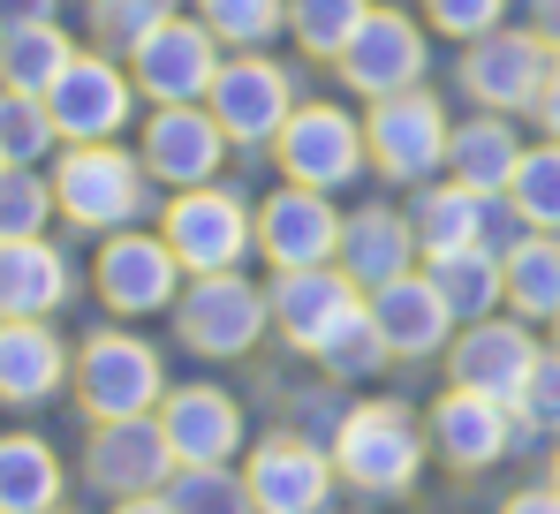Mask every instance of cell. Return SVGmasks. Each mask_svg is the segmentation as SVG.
Returning <instances> with one entry per match:
<instances>
[{
	"label": "cell",
	"mask_w": 560,
	"mask_h": 514,
	"mask_svg": "<svg viewBox=\"0 0 560 514\" xmlns=\"http://www.w3.org/2000/svg\"><path fill=\"white\" fill-rule=\"evenodd\" d=\"M77 401L92 424H129V417H152L167 401V371H160V348L137 341V334H92L77 348Z\"/></svg>",
	"instance_id": "obj_1"
},
{
	"label": "cell",
	"mask_w": 560,
	"mask_h": 514,
	"mask_svg": "<svg viewBox=\"0 0 560 514\" xmlns=\"http://www.w3.org/2000/svg\"><path fill=\"white\" fill-rule=\"evenodd\" d=\"M54 205L69 227L114 235L144 212V160H129L121 144H69L54 160Z\"/></svg>",
	"instance_id": "obj_2"
},
{
	"label": "cell",
	"mask_w": 560,
	"mask_h": 514,
	"mask_svg": "<svg viewBox=\"0 0 560 514\" xmlns=\"http://www.w3.org/2000/svg\"><path fill=\"white\" fill-rule=\"evenodd\" d=\"M341 477L357 492H409L417 469H424V439H417V417L394 409V401H364L341 417V446H334Z\"/></svg>",
	"instance_id": "obj_3"
},
{
	"label": "cell",
	"mask_w": 560,
	"mask_h": 514,
	"mask_svg": "<svg viewBox=\"0 0 560 514\" xmlns=\"http://www.w3.org/2000/svg\"><path fill=\"white\" fill-rule=\"evenodd\" d=\"M220 38L205 31V23H183V15H167L152 38H137L129 46V77L144 98H160V106H197L212 77H220V54H212Z\"/></svg>",
	"instance_id": "obj_4"
},
{
	"label": "cell",
	"mask_w": 560,
	"mask_h": 514,
	"mask_svg": "<svg viewBox=\"0 0 560 514\" xmlns=\"http://www.w3.org/2000/svg\"><path fill=\"white\" fill-rule=\"evenodd\" d=\"M175 334L197 355H243V348L266 334V295L235 272H197L189 295L175 303Z\"/></svg>",
	"instance_id": "obj_5"
},
{
	"label": "cell",
	"mask_w": 560,
	"mask_h": 514,
	"mask_svg": "<svg viewBox=\"0 0 560 514\" xmlns=\"http://www.w3.org/2000/svg\"><path fill=\"white\" fill-rule=\"evenodd\" d=\"M175 469H183V462H175L160 417L98 424L92 446H84V477H92V492H106V500H144V492H160Z\"/></svg>",
	"instance_id": "obj_6"
},
{
	"label": "cell",
	"mask_w": 560,
	"mask_h": 514,
	"mask_svg": "<svg viewBox=\"0 0 560 514\" xmlns=\"http://www.w3.org/2000/svg\"><path fill=\"white\" fill-rule=\"evenodd\" d=\"M129 84H137V77H121L106 54H77V61L61 69V84L46 91L61 144H114V129H121V121H129V106H137Z\"/></svg>",
	"instance_id": "obj_7"
},
{
	"label": "cell",
	"mask_w": 560,
	"mask_h": 514,
	"mask_svg": "<svg viewBox=\"0 0 560 514\" xmlns=\"http://www.w3.org/2000/svg\"><path fill=\"white\" fill-rule=\"evenodd\" d=\"M175 272L183 257L167 250V235H106L92 280H98V303L121 311V318H152L175 303Z\"/></svg>",
	"instance_id": "obj_8"
},
{
	"label": "cell",
	"mask_w": 560,
	"mask_h": 514,
	"mask_svg": "<svg viewBox=\"0 0 560 514\" xmlns=\"http://www.w3.org/2000/svg\"><path fill=\"white\" fill-rule=\"evenodd\" d=\"M364 144H372L378 174H394V182H424V174L447 160V114H440V98H424V91H394V98H378V106H372Z\"/></svg>",
	"instance_id": "obj_9"
},
{
	"label": "cell",
	"mask_w": 560,
	"mask_h": 514,
	"mask_svg": "<svg viewBox=\"0 0 560 514\" xmlns=\"http://www.w3.org/2000/svg\"><path fill=\"white\" fill-rule=\"evenodd\" d=\"M273 144H280V167L295 174L303 189H341L349 174L364 167V129L341 106H295Z\"/></svg>",
	"instance_id": "obj_10"
},
{
	"label": "cell",
	"mask_w": 560,
	"mask_h": 514,
	"mask_svg": "<svg viewBox=\"0 0 560 514\" xmlns=\"http://www.w3.org/2000/svg\"><path fill=\"white\" fill-rule=\"evenodd\" d=\"M167 250L189 272H235V257L250 250V212L228 189H183L167 205Z\"/></svg>",
	"instance_id": "obj_11"
},
{
	"label": "cell",
	"mask_w": 560,
	"mask_h": 514,
	"mask_svg": "<svg viewBox=\"0 0 560 514\" xmlns=\"http://www.w3.org/2000/svg\"><path fill=\"white\" fill-rule=\"evenodd\" d=\"M463 84L477 91L492 114H508V106H538L546 84H553V54H546L538 31H492V38L469 46Z\"/></svg>",
	"instance_id": "obj_12"
},
{
	"label": "cell",
	"mask_w": 560,
	"mask_h": 514,
	"mask_svg": "<svg viewBox=\"0 0 560 514\" xmlns=\"http://www.w3.org/2000/svg\"><path fill=\"white\" fill-rule=\"evenodd\" d=\"M77 378L69 341L46 318H0V401L8 409H38Z\"/></svg>",
	"instance_id": "obj_13"
},
{
	"label": "cell",
	"mask_w": 560,
	"mask_h": 514,
	"mask_svg": "<svg viewBox=\"0 0 560 514\" xmlns=\"http://www.w3.org/2000/svg\"><path fill=\"white\" fill-rule=\"evenodd\" d=\"M258 243H266V257H273L280 272L326 265V257L341 250V212L326 205V189L288 182L280 197H266V212H258Z\"/></svg>",
	"instance_id": "obj_14"
},
{
	"label": "cell",
	"mask_w": 560,
	"mask_h": 514,
	"mask_svg": "<svg viewBox=\"0 0 560 514\" xmlns=\"http://www.w3.org/2000/svg\"><path fill=\"white\" fill-rule=\"evenodd\" d=\"M212 121L235 137V144H266L288 129V77H280L273 61H258V54H243V61H228L220 77H212Z\"/></svg>",
	"instance_id": "obj_15"
},
{
	"label": "cell",
	"mask_w": 560,
	"mask_h": 514,
	"mask_svg": "<svg viewBox=\"0 0 560 514\" xmlns=\"http://www.w3.org/2000/svg\"><path fill=\"white\" fill-rule=\"evenodd\" d=\"M341 77H349V91H364V98L417 91V77H424V38H417V23L372 8V15H364V31H357V38H349V54H341Z\"/></svg>",
	"instance_id": "obj_16"
},
{
	"label": "cell",
	"mask_w": 560,
	"mask_h": 514,
	"mask_svg": "<svg viewBox=\"0 0 560 514\" xmlns=\"http://www.w3.org/2000/svg\"><path fill=\"white\" fill-rule=\"evenodd\" d=\"M220 144H228V129L212 121V106H160L144 129V174H160L175 189H205L220 174Z\"/></svg>",
	"instance_id": "obj_17"
},
{
	"label": "cell",
	"mask_w": 560,
	"mask_h": 514,
	"mask_svg": "<svg viewBox=\"0 0 560 514\" xmlns=\"http://www.w3.org/2000/svg\"><path fill=\"white\" fill-rule=\"evenodd\" d=\"M334 469L311 439H266L250 454V507L258 514H326Z\"/></svg>",
	"instance_id": "obj_18"
},
{
	"label": "cell",
	"mask_w": 560,
	"mask_h": 514,
	"mask_svg": "<svg viewBox=\"0 0 560 514\" xmlns=\"http://www.w3.org/2000/svg\"><path fill=\"white\" fill-rule=\"evenodd\" d=\"M530 371H538V341H530L523 326H492V318H477L463 341H455V386H469V394L523 401Z\"/></svg>",
	"instance_id": "obj_19"
},
{
	"label": "cell",
	"mask_w": 560,
	"mask_h": 514,
	"mask_svg": "<svg viewBox=\"0 0 560 514\" xmlns=\"http://www.w3.org/2000/svg\"><path fill=\"white\" fill-rule=\"evenodd\" d=\"M160 431H167L175 462H228L243 446V409L220 386H175L160 401Z\"/></svg>",
	"instance_id": "obj_20"
},
{
	"label": "cell",
	"mask_w": 560,
	"mask_h": 514,
	"mask_svg": "<svg viewBox=\"0 0 560 514\" xmlns=\"http://www.w3.org/2000/svg\"><path fill=\"white\" fill-rule=\"evenodd\" d=\"M349 311H364V303H357V280H349V272H326V265L280 272V288H273L280 334H288L295 348H311V355H318V341H326Z\"/></svg>",
	"instance_id": "obj_21"
},
{
	"label": "cell",
	"mask_w": 560,
	"mask_h": 514,
	"mask_svg": "<svg viewBox=\"0 0 560 514\" xmlns=\"http://www.w3.org/2000/svg\"><path fill=\"white\" fill-rule=\"evenodd\" d=\"M69 257L54 250L46 235L0 243V318H54L69 303Z\"/></svg>",
	"instance_id": "obj_22"
},
{
	"label": "cell",
	"mask_w": 560,
	"mask_h": 514,
	"mask_svg": "<svg viewBox=\"0 0 560 514\" xmlns=\"http://www.w3.org/2000/svg\"><path fill=\"white\" fill-rule=\"evenodd\" d=\"M372 326L386 334V348L394 355H432V348L447 341V326H455V311L440 303V288H432V272L424 280H386V288H372Z\"/></svg>",
	"instance_id": "obj_23"
},
{
	"label": "cell",
	"mask_w": 560,
	"mask_h": 514,
	"mask_svg": "<svg viewBox=\"0 0 560 514\" xmlns=\"http://www.w3.org/2000/svg\"><path fill=\"white\" fill-rule=\"evenodd\" d=\"M432 439H440V454H447L455 469H485V462L508 454V401L455 386V394L432 409Z\"/></svg>",
	"instance_id": "obj_24"
},
{
	"label": "cell",
	"mask_w": 560,
	"mask_h": 514,
	"mask_svg": "<svg viewBox=\"0 0 560 514\" xmlns=\"http://www.w3.org/2000/svg\"><path fill=\"white\" fill-rule=\"evenodd\" d=\"M69 492L61 454L38 431H0V514H54Z\"/></svg>",
	"instance_id": "obj_25"
},
{
	"label": "cell",
	"mask_w": 560,
	"mask_h": 514,
	"mask_svg": "<svg viewBox=\"0 0 560 514\" xmlns=\"http://www.w3.org/2000/svg\"><path fill=\"white\" fill-rule=\"evenodd\" d=\"M69 61H77V46H69L61 23H8V31H0V91L46 98V91L61 84Z\"/></svg>",
	"instance_id": "obj_26"
},
{
	"label": "cell",
	"mask_w": 560,
	"mask_h": 514,
	"mask_svg": "<svg viewBox=\"0 0 560 514\" xmlns=\"http://www.w3.org/2000/svg\"><path fill=\"white\" fill-rule=\"evenodd\" d=\"M409 227H401V212H357L349 227H341V257H349V280L357 288H386V280H401L409 272Z\"/></svg>",
	"instance_id": "obj_27"
},
{
	"label": "cell",
	"mask_w": 560,
	"mask_h": 514,
	"mask_svg": "<svg viewBox=\"0 0 560 514\" xmlns=\"http://www.w3.org/2000/svg\"><path fill=\"white\" fill-rule=\"evenodd\" d=\"M485 227H492V197L485 189H469V182H455V189H432L424 205H417V243L440 257V250H477L485 243Z\"/></svg>",
	"instance_id": "obj_28"
},
{
	"label": "cell",
	"mask_w": 560,
	"mask_h": 514,
	"mask_svg": "<svg viewBox=\"0 0 560 514\" xmlns=\"http://www.w3.org/2000/svg\"><path fill=\"white\" fill-rule=\"evenodd\" d=\"M447 160H455V182H469V189H508L515 182V167H523V144L508 137V121H469V129H455L447 137Z\"/></svg>",
	"instance_id": "obj_29"
},
{
	"label": "cell",
	"mask_w": 560,
	"mask_h": 514,
	"mask_svg": "<svg viewBox=\"0 0 560 514\" xmlns=\"http://www.w3.org/2000/svg\"><path fill=\"white\" fill-rule=\"evenodd\" d=\"M432 288L455 318H492V295H508V265H492V250H440L432 257Z\"/></svg>",
	"instance_id": "obj_30"
},
{
	"label": "cell",
	"mask_w": 560,
	"mask_h": 514,
	"mask_svg": "<svg viewBox=\"0 0 560 514\" xmlns=\"http://www.w3.org/2000/svg\"><path fill=\"white\" fill-rule=\"evenodd\" d=\"M508 295L523 318H560V243L553 235H530L508 250Z\"/></svg>",
	"instance_id": "obj_31"
},
{
	"label": "cell",
	"mask_w": 560,
	"mask_h": 514,
	"mask_svg": "<svg viewBox=\"0 0 560 514\" xmlns=\"http://www.w3.org/2000/svg\"><path fill=\"white\" fill-rule=\"evenodd\" d=\"M54 144H61L54 106L31 98V91H0V160L8 167H38V160H54Z\"/></svg>",
	"instance_id": "obj_32"
},
{
	"label": "cell",
	"mask_w": 560,
	"mask_h": 514,
	"mask_svg": "<svg viewBox=\"0 0 560 514\" xmlns=\"http://www.w3.org/2000/svg\"><path fill=\"white\" fill-rule=\"evenodd\" d=\"M167 500L175 514H250V484L228 477V462H183L167 477Z\"/></svg>",
	"instance_id": "obj_33"
},
{
	"label": "cell",
	"mask_w": 560,
	"mask_h": 514,
	"mask_svg": "<svg viewBox=\"0 0 560 514\" xmlns=\"http://www.w3.org/2000/svg\"><path fill=\"white\" fill-rule=\"evenodd\" d=\"M54 212H61V205H54V174H38V167H8L0 174V243L46 235Z\"/></svg>",
	"instance_id": "obj_34"
},
{
	"label": "cell",
	"mask_w": 560,
	"mask_h": 514,
	"mask_svg": "<svg viewBox=\"0 0 560 514\" xmlns=\"http://www.w3.org/2000/svg\"><path fill=\"white\" fill-rule=\"evenodd\" d=\"M364 15H372L364 0H295V8H288L295 46H303V54H334V61L349 54V38L364 31Z\"/></svg>",
	"instance_id": "obj_35"
},
{
	"label": "cell",
	"mask_w": 560,
	"mask_h": 514,
	"mask_svg": "<svg viewBox=\"0 0 560 514\" xmlns=\"http://www.w3.org/2000/svg\"><path fill=\"white\" fill-rule=\"evenodd\" d=\"M386 355H394V348H386V334L372 326V311H349V318L318 341V363H326L334 378H372Z\"/></svg>",
	"instance_id": "obj_36"
},
{
	"label": "cell",
	"mask_w": 560,
	"mask_h": 514,
	"mask_svg": "<svg viewBox=\"0 0 560 514\" xmlns=\"http://www.w3.org/2000/svg\"><path fill=\"white\" fill-rule=\"evenodd\" d=\"M508 197H515V212H523L530 227H553V235H560V144L523 152V167H515V182H508Z\"/></svg>",
	"instance_id": "obj_37"
},
{
	"label": "cell",
	"mask_w": 560,
	"mask_h": 514,
	"mask_svg": "<svg viewBox=\"0 0 560 514\" xmlns=\"http://www.w3.org/2000/svg\"><path fill=\"white\" fill-rule=\"evenodd\" d=\"M197 8H205V31L212 38H235V46L273 38L280 15H288V0H197Z\"/></svg>",
	"instance_id": "obj_38"
},
{
	"label": "cell",
	"mask_w": 560,
	"mask_h": 514,
	"mask_svg": "<svg viewBox=\"0 0 560 514\" xmlns=\"http://www.w3.org/2000/svg\"><path fill=\"white\" fill-rule=\"evenodd\" d=\"M175 15V0H92V38L106 46H137Z\"/></svg>",
	"instance_id": "obj_39"
},
{
	"label": "cell",
	"mask_w": 560,
	"mask_h": 514,
	"mask_svg": "<svg viewBox=\"0 0 560 514\" xmlns=\"http://www.w3.org/2000/svg\"><path fill=\"white\" fill-rule=\"evenodd\" d=\"M515 409H523L538 431H560V355H538V371H530V386H523Z\"/></svg>",
	"instance_id": "obj_40"
},
{
	"label": "cell",
	"mask_w": 560,
	"mask_h": 514,
	"mask_svg": "<svg viewBox=\"0 0 560 514\" xmlns=\"http://www.w3.org/2000/svg\"><path fill=\"white\" fill-rule=\"evenodd\" d=\"M424 8H432V23H440V31H455V38H485V31L500 23V8H508V0H424Z\"/></svg>",
	"instance_id": "obj_41"
},
{
	"label": "cell",
	"mask_w": 560,
	"mask_h": 514,
	"mask_svg": "<svg viewBox=\"0 0 560 514\" xmlns=\"http://www.w3.org/2000/svg\"><path fill=\"white\" fill-rule=\"evenodd\" d=\"M61 0H0V23H54Z\"/></svg>",
	"instance_id": "obj_42"
},
{
	"label": "cell",
	"mask_w": 560,
	"mask_h": 514,
	"mask_svg": "<svg viewBox=\"0 0 560 514\" xmlns=\"http://www.w3.org/2000/svg\"><path fill=\"white\" fill-rule=\"evenodd\" d=\"M508 514H560V492H553V484H546V492H515Z\"/></svg>",
	"instance_id": "obj_43"
},
{
	"label": "cell",
	"mask_w": 560,
	"mask_h": 514,
	"mask_svg": "<svg viewBox=\"0 0 560 514\" xmlns=\"http://www.w3.org/2000/svg\"><path fill=\"white\" fill-rule=\"evenodd\" d=\"M114 514H175L167 492H144V500H114Z\"/></svg>",
	"instance_id": "obj_44"
},
{
	"label": "cell",
	"mask_w": 560,
	"mask_h": 514,
	"mask_svg": "<svg viewBox=\"0 0 560 514\" xmlns=\"http://www.w3.org/2000/svg\"><path fill=\"white\" fill-rule=\"evenodd\" d=\"M538 114H546V129L560 137V61H553V84H546V98H538Z\"/></svg>",
	"instance_id": "obj_45"
},
{
	"label": "cell",
	"mask_w": 560,
	"mask_h": 514,
	"mask_svg": "<svg viewBox=\"0 0 560 514\" xmlns=\"http://www.w3.org/2000/svg\"><path fill=\"white\" fill-rule=\"evenodd\" d=\"M538 38H553V46H560V0H538Z\"/></svg>",
	"instance_id": "obj_46"
},
{
	"label": "cell",
	"mask_w": 560,
	"mask_h": 514,
	"mask_svg": "<svg viewBox=\"0 0 560 514\" xmlns=\"http://www.w3.org/2000/svg\"><path fill=\"white\" fill-rule=\"evenodd\" d=\"M553 492H560V454H553Z\"/></svg>",
	"instance_id": "obj_47"
},
{
	"label": "cell",
	"mask_w": 560,
	"mask_h": 514,
	"mask_svg": "<svg viewBox=\"0 0 560 514\" xmlns=\"http://www.w3.org/2000/svg\"><path fill=\"white\" fill-rule=\"evenodd\" d=\"M0 174H8V160H0Z\"/></svg>",
	"instance_id": "obj_48"
},
{
	"label": "cell",
	"mask_w": 560,
	"mask_h": 514,
	"mask_svg": "<svg viewBox=\"0 0 560 514\" xmlns=\"http://www.w3.org/2000/svg\"><path fill=\"white\" fill-rule=\"evenodd\" d=\"M553 334H560V318H553Z\"/></svg>",
	"instance_id": "obj_49"
},
{
	"label": "cell",
	"mask_w": 560,
	"mask_h": 514,
	"mask_svg": "<svg viewBox=\"0 0 560 514\" xmlns=\"http://www.w3.org/2000/svg\"><path fill=\"white\" fill-rule=\"evenodd\" d=\"M54 514H69V507H54Z\"/></svg>",
	"instance_id": "obj_50"
},
{
	"label": "cell",
	"mask_w": 560,
	"mask_h": 514,
	"mask_svg": "<svg viewBox=\"0 0 560 514\" xmlns=\"http://www.w3.org/2000/svg\"><path fill=\"white\" fill-rule=\"evenodd\" d=\"M0 31H8V23H0Z\"/></svg>",
	"instance_id": "obj_51"
}]
</instances>
